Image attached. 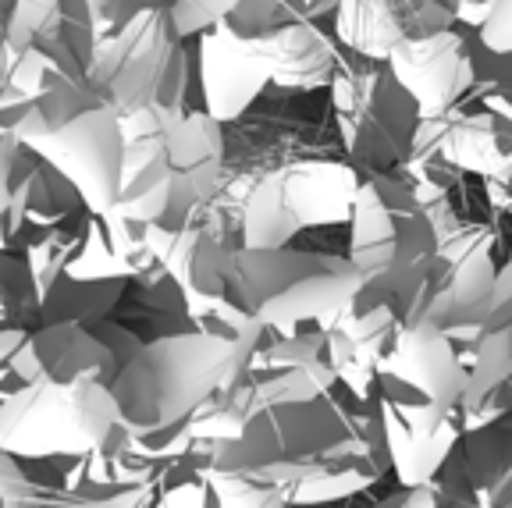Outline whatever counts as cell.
Instances as JSON below:
<instances>
[{
	"mask_svg": "<svg viewBox=\"0 0 512 508\" xmlns=\"http://www.w3.org/2000/svg\"><path fill=\"white\" fill-rule=\"evenodd\" d=\"M125 164L114 214L139 228L182 231L221 196L228 143L210 114L146 107L121 118Z\"/></svg>",
	"mask_w": 512,
	"mask_h": 508,
	"instance_id": "obj_1",
	"label": "cell"
},
{
	"mask_svg": "<svg viewBox=\"0 0 512 508\" xmlns=\"http://www.w3.org/2000/svg\"><path fill=\"white\" fill-rule=\"evenodd\" d=\"M352 235L345 260L360 270L363 288L402 302L413 313L427 310L438 288V239L413 185L402 175H370L352 199Z\"/></svg>",
	"mask_w": 512,
	"mask_h": 508,
	"instance_id": "obj_2",
	"label": "cell"
},
{
	"mask_svg": "<svg viewBox=\"0 0 512 508\" xmlns=\"http://www.w3.org/2000/svg\"><path fill=\"white\" fill-rule=\"evenodd\" d=\"M363 278L345 256L310 249H235L221 288V310L260 327L296 331L335 320L360 295ZM214 310V306H210Z\"/></svg>",
	"mask_w": 512,
	"mask_h": 508,
	"instance_id": "obj_3",
	"label": "cell"
},
{
	"mask_svg": "<svg viewBox=\"0 0 512 508\" xmlns=\"http://www.w3.org/2000/svg\"><path fill=\"white\" fill-rule=\"evenodd\" d=\"M360 182L345 160L271 167L242 199V249H285L299 231L349 221Z\"/></svg>",
	"mask_w": 512,
	"mask_h": 508,
	"instance_id": "obj_4",
	"label": "cell"
},
{
	"mask_svg": "<svg viewBox=\"0 0 512 508\" xmlns=\"http://www.w3.org/2000/svg\"><path fill=\"white\" fill-rule=\"evenodd\" d=\"M331 107L342 128V157L360 175H395L413 153L420 114L388 61H360L331 79Z\"/></svg>",
	"mask_w": 512,
	"mask_h": 508,
	"instance_id": "obj_5",
	"label": "cell"
},
{
	"mask_svg": "<svg viewBox=\"0 0 512 508\" xmlns=\"http://www.w3.org/2000/svg\"><path fill=\"white\" fill-rule=\"evenodd\" d=\"M473 0H338L335 32L360 61H388L395 47L448 32Z\"/></svg>",
	"mask_w": 512,
	"mask_h": 508,
	"instance_id": "obj_6",
	"label": "cell"
},
{
	"mask_svg": "<svg viewBox=\"0 0 512 508\" xmlns=\"http://www.w3.org/2000/svg\"><path fill=\"white\" fill-rule=\"evenodd\" d=\"M388 68L416 104L420 121H438L452 114L473 86L470 43L456 29L395 47L388 54Z\"/></svg>",
	"mask_w": 512,
	"mask_h": 508,
	"instance_id": "obj_7",
	"label": "cell"
},
{
	"mask_svg": "<svg viewBox=\"0 0 512 508\" xmlns=\"http://www.w3.org/2000/svg\"><path fill=\"white\" fill-rule=\"evenodd\" d=\"M50 150L64 164L86 207L96 214H111L121 196V164H125V139L121 118L104 107L82 111L68 125L50 132Z\"/></svg>",
	"mask_w": 512,
	"mask_h": 508,
	"instance_id": "obj_8",
	"label": "cell"
},
{
	"mask_svg": "<svg viewBox=\"0 0 512 508\" xmlns=\"http://www.w3.org/2000/svg\"><path fill=\"white\" fill-rule=\"evenodd\" d=\"M242 50L264 72L267 82L288 89V93H310V89L331 86V79L342 68L335 43L324 36V29L313 18L299 15V11H288L264 36L242 43Z\"/></svg>",
	"mask_w": 512,
	"mask_h": 508,
	"instance_id": "obj_9",
	"label": "cell"
},
{
	"mask_svg": "<svg viewBox=\"0 0 512 508\" xmlns=\"http://www.w3.org/2000/svg\"><path fill=\"white\" fill-rule=\"evenodd\" d=\"M200 54V104L217 125L239 121L260 100L267 79L246 57L242 43L224 29H210L196 36Z\"/></svg>",
	"mask_w": 512,
	"mask_h": 508,
	"instance_id": "obj_10",
	"label": "cell"
},
{
	"mask_svg": "<svg viewBox=\"0 0 512 508\" xmlns=\"http://www.w3.org/2000/svg\"><path fill=\"white\" fill-rule=\"evenodd\" d=\"M143 4L168 11L178 40H196L203 32L228 22V15L239 8L242 0H143Z\"/></svg>",
	"mask_w": 512,
	"mask_h": 508,
	"instance_id": "obj_11",
	"label": "cell"
},
{
	"mask_svg": "<svg viewBox=\"0 0 512 508\" xmlns=\"http://www.w3.org/2000/svg\"><path fill=\"white\" fill-rule=\"evenodd\" d=\"M363 508H438V501H434V491L427 484H420V487L402 484L399 491L384 494V498H367Z\"/></svg>",
	"mask_w": 512,
	"mask_h": 508,
	"instance_id": "obj_12",
	"label": "cell"
}]
</instances>
